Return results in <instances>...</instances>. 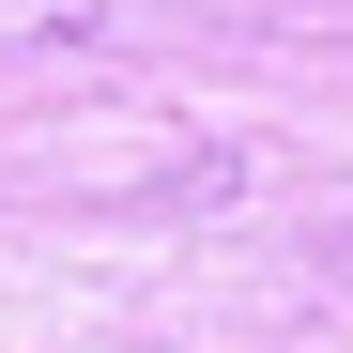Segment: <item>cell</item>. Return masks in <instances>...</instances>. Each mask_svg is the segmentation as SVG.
I'll return each instance as SVG.
<instances>
[{
    "label": "cell",
    "mask_w": 353,
    "mask_h": 353,
    "mask_svg": "<svg viewBox=\"0 0 353 353\" xmlns=\"http://www.w3.org/2000/svg\"><path fill=\"white\" fill-rule=\"evenodd\" d=\"M108 0H0V46H92Z\"/></svg>",
    "instance_id": "6da1fadb"
}]
</instances>
